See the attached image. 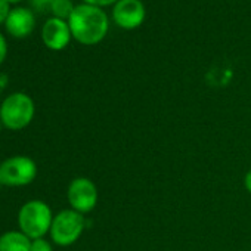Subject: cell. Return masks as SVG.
Returning <instances> with one entry per match:
<instances>
[{"instance_id":"52a82bcc","label":"cell","mask_w":251,"mask_h":251,"mask_svg":"<svg viewBox=\"0 0 251 251\" xmlns=\"http://www.w3.org/2000/svg\"><path fill=\"white\" fill-rule=\"evenodd\" d=\"M145 6L141 0H118L112 9L114 23L124 28H138L145 20Z\"/></svg>"},{"instance_id":"9c48e42d","label":"cell","mask_w":251,"mask_h":251,"mask_svg":"<svg viewBox=\"0 0 251 251\" xmlns=\"http://www.w3.org/2000/svg\"><path fill=\"white\" fill-rule=\"evenodd\" d=\"M5 25H6V30L9 31V34H12L14 37H25L34 30L36 21H34V15L31 14L30 9L15 8L11 11Z\"/></svg>"},{"instance_id":"ffe728a7","label":"cell","mask_w":251,"mask_h":251,"mask_svg":"<svg viewBox=\"0 0 251 251\" xmlns=\"http://www.w3.org/2000/svg\"><path fill=\"white\" fill-rule=\"evenodd\" d=\"M2 126H3V124H2V121H0V130H2Z\"/></svg>"},{"instance_id":"4fadbf2b","label":"cell","mask_w":251,"mask_h":251,"mask_svg":"<svg viewBox=\"0 0 251 251\" xmlns=\"http://www.w3.org/2000/svg\"><path fill=\"white\" fill-rule=\"evenodd\" d=\"M30 2L39 12H46V11L52 9V5L55 0H30Z\"/></svg>"},{"instance_id":"9a60e30c","label":"cell","mask_w":251,"mask_h":251,"mask_svg":"<svg viewBox=\"0 0 251 251\" xmlns=\"http://www.w3.org/2000/svg\"><path fill=\"white\" fill-rule=\"evenodd\" d=\"M6 53H8V45H6L5 37L0 34V65L3 64V61L6 58Z\"/></svg>"},{"instance_id":"5b68a950","label":"cell","mask_w":251,"mask_h":251,"mask_svg":"<svg viewBox=\"0 0 251 251\" xmlns=\"http://www.w3.org/2000/svg\"><path fill=\"white\" fill-rule=\"evenodd\" d=\"M37 175L36 163L25 155H15L0 164V179L8 186L30 185Z\"/></svg>"},{"instance_id":"8992f818","label":"cell","mask_w":251,"mask_h":251,"mask_svg":"<svg viewBox=\"0 0 251 251\" xmlns=\"http://www.w3.org/2000/svg\"><path fill=\"white\" fill-rule=\"evenodd\" d=\"M68 202L73 210L84 214L92 211L98 202V189L96 185L86 177L74 179L68 186Z\"/></svg>"},{"instance_id":"d6986e66","label":"cell","mask_w":251,"mask_h":251,"mask_svg":"<svg viewBox=\"0 0 251 251\" xmlns=\"http://www.w3.org/2000/svg\"><path fill=\"white\" fill-rule=\"evenodd\" d=\"M3 186V182H2V179H0V188H2Z\"/></svg>"},{"instance_id":"3957f363","label":"cell","mask_w":251,"mask_h":251,"mask_svg":"<svg viewBox=\"0 0 251 251\" xmlns=\"http://www.w3.org/2000/svg\"><path fill=\"white\" fill-rule=\"evenodd\" d=\"M34 102L21 92L9 95L0 105V121L9 130H21L33 121Z\"/></svg>"},{"instance_id":"e0dca14e","label":"cell","mask_w":251,"mask_h":251,"mask_svg":"<svg viewBox=\"0 0 251 251\" xmlns=\"http://www.w3.org/2000/svg\"><path fill=\"white\" fill-rule=\"evenodd\" d=\"M244 185H245V189L251 194V170L245 175V179H244Z\"/></svg>"},{"instance_id":"ac0fdd59","label":"cell","mask_w":251,"mask_h":251,"mask_svg":"<svg viewBox=\"0 0 251 251\" xmlns=\"http://www.w3.org/2000/svg\"><path fill=\"white\" fill-rule=\"evenodd\" d=\"M6 2H9V3H17V2H21V0H6Z\"/></svg>"},{"instance_id":"277c9868","label":"cell","mask_w":251,"mask_h":251,"mask_svg":"<svg viewBox=\"0 0 251 251\" xmlns=\"http://www.w3.org/2000/svg\"><path fill=\"white\" fill-rule=\"evenodd\" d=\"M84 230V217L75 210H62L59 211L52 222L50 236L55 244L67 247L74 244Z\"/></svg>"},{"instance_id":"5bb4252c","label":"cell","mask_w":251,"mask_h":251,"mask_svg":"<svg viewBox=\"0 0 251 251\" xmlns=\"http://www.w3.org/2000/svg\"><path fill=\"white\" fill-rule=\"evenodd\" d=\"M9 14H11L9 2H6V0H0V24H2V23H6Z\"/></svg>"},{"instance_id":"30bf717a","label":"cell","mask_w":251,"mask_h":251,"mask_svg":"<svg viewBox=\"0 0 251 251\" xmlns=\"http://www.w3.org/2000/svg\"><path fill=\"white\" fill-rule=\"evenodd\" d=\"M31 239L20 232L9 230L0 236V251H30Z\"/></svg>"},{"instance_id":"ba28073f","label":"cell","mask_w":251,"mask_h":251,"mask_svg":"<svg viewBox=\"0 0 251 251\" xmlns=\"http://www.w3.org/2000/svg\"><path fill=\"white\" fill-rule=\"evenodd\" d=\"M70 25L59 18H50L45 23L42 30L43 43L52 50H61L68 46L71 39Z\"/></svg>"},{"instance_id":"7a4b0ae2","label":"cell","mask_w":251,"mask_h":251,"mask_svg":"<svg viewBox=\"0 0 251 251\" xmlns=\"http://www.w3.org/2000/svg\"><path fill=\"white\" fill-rule=\"evenodd\" d=\"M52 222L53 216L50 207L40 200L25 202L18 214L21 232L25 233L30 239L43 238L50 230Z\"/></svg>"},{"instance_id":"7c38bea8","label":"cell","mask_w":251,"mask_h":251,"mask_svg":"<svg viewBox=\"0 0 251 251\" xmlns=\"http://www.w3.org/2000/svg\"><path fill=\"white\" fill-rule=\"evenodd\" d=\"M30 251H53V248H52V245L46 239L39 238V239H33L31 241Z\"/></svg>"},{"instance_id":"2e32d148","label":"cell","mask_w":251,"mask_h":251,"mask_svg":"<svg viewBox=\"0 0 251 251\" xmlns=\"http://www.w3.org/2000/svg\"><path fill=\"white\" fill-rule=\"evenodd\" d=\"M87 5H92V6H108V5H112V3H117L118 0H84Z\"/></svg>"},{"instance_id":"6da1fadb","label":"cell","mask_w":251,"mask_h":251,"mask_svg":"<svg viewBox=\"0 0 251 251\" xmlns=\"http://www.w3.org/2000/svg\"><path fill=\"white\" fill-rule=\"evenodd\" d=\"M68 25L73 37L81 45H96L108 33V17L106 14L92 5H78L74 8L68 18Z\"/></svg>"},{"instance_id":"8fae6325","label":"cell","mask_w":251,"mask_h":251,"mask_svg":"<svg viewBox=\"0 0 251 251\" xmlns=\"http://www.w3.org/2000/svg\"><path fill=\"white\" fill-rule=\"evenodd\" d=\"M74 8L75 6H73L71 0H55L50 11L55 14V18L65 20V18H70V15L73 14Z\"/></svg>"}]
</instances>
